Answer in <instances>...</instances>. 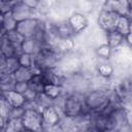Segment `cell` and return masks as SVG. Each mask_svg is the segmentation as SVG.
Wrapping results in <instances>:
<instances>
[{
	"instance_id": "14",
	"label": "cell",
	"mask_w": 132,
	"mask_h": 132,
	"mask_svg": "<svg viewBox=\"0 0 132 132\" xmlns=\"http://www.w3.org/2000/svg\"><path fill=\"white\" fill-rule=\"evenodd\" d=\"M18 26V21L13 18L11 12L6 14H1V34L15 30Z\"/></svg>"
},
{
	"instance_id": "21",
	"label": "cell",
	"mask_w": 132,
	"mask_h": 132,
	"mask_svg": "<svg viewBox=\"0 0 132 132\" xmlns=\"http://www.w3.org/2000/svg\"><path fill=\"white\" fill-rule=\"evenodd\" d=\"M25 111H26V108L24 106L11 107L9 120H22L24 114H25Z\"/></svg>"
},
{
	"instance_id": "20",
	"label": "cell",
	"mask_w": 132,
	"mask_h": 132,
	"mask_svg": "<svg viewBox=\"0 0 132 132\" xmlns=\"http://www.w3.org/2000/svg\"><path fill=\"white\" fill-rule=\"evenodd\" d=\"M3 34L8 38V40H9L11 43H13V44L16 45V46L22 47V42L24 41L25 38H24L16 30H12V31H9V32L3 33Z\"/></svg>"
},
{
	"instance_id": "22",
	"label": "cell",
	"mask_w": 132,
	"mask_h": 132,
	"mask_svg": "<svg viewBox=\"0 0 132 132\" xmlns=\"http://www.w3.org/2000/svg\"><path fill=\"white\" fill-rule=\"evenodd\" d=\"M28 88H29V82H27V81H14L12 90L24 95V93L28 90Z\"/></svg>"
},
{
	"instance_id": "26",
	"label": "cell",
	"mask_w": 132,
	"mask_h": 132,
	"mask_svg": "<svg viewBox=\"0 0 132 132\" xmlns=\"http://www.w3.org/2000/svg\"><path fill=\"white\" fill-rule=\"evenodd\" d=\"M0 1H4V2H11V3H14V2H16L18 0H0Z\"/></svg>"
},
{
	"instance_id": "3",
	"label": "cell",
	"mask_w": 132,
	"mask_h": 132,
	"mask_svg": "<svg viewBox=\"0 0 132 132\" xmlns=\"http://www.w3.org/2000/svg\"><path fill=\"white\" fill-rule=\"evenodd\" d=\"M42 119H43V129L44 130H54L60 123L64 114L57 109L54 105H50L43 107L41 110Z\"/></svg>"
},
{
	"instance_id": "23",
	"label": "cell",
	"mask_w": 132,
	"mask_h": 132,
	"mask_svg": "<svg viewBox=\"0 0 132 132\" xmlns=\"http://www.w3.org/2000/svg\"><path fill=\"white\" fill-rule=\"evenodd\" d=\"M15 3V2H14ZM14 3H11V2H4V1H0V5H1V14H6V13H9L11 12L12 8H13V5Z\"/></svg>"
},
{
	"instance_id": "16",
	"label": "cell",
	"mask_w": 132,
	"mask_h": 132,
	"mask_svg": "<svg viewBox=\"0 0 132 132\" xmlns=\"http://www.w3.org/2000/svg\"><path fill=\"white\" fill-rule=\"evenodd\" d=\"M114 29L119 31L121 34H123L124 36H126L128 33H130V18L120 16Z\"/></svg>"
},
{
	"instance_id": "28",
	"label": "cell",
	"mask_w": 132,
	"mask_h": 132,
	"mask_svg": "<svg viewBox=\"0 0 132 132\" xmlns=\"http://www.w3.org/2000/svg\"><path fill=\"white\" fill-rule=\"evenodd\" d=\"M131 14H132V11H131V13H130V15H131ZM130 15H129V16H130Z\"/></svg>"
},
{
	"instance_id": "10",
	"label": "cell",
	"mask_w": 132,
	"mask_h": 132,
	"mask_svg": "<svg viewBox=\"0 0 132 132\" xmlns=\"http://www.w3.org/2000/svg\"><path fill=\"white\" fill-rule=\"evenodd\" d=\"M42 46L44 45L35 37H26L22 42V52L31 55H36L42 48Z\"/></svg>"
},
{
	"instance_id": "25",
	"label": "cell",
	"mask_w": 132,
	"mask_h": 132,
	"mask_svg": "<svg viewBox=\"0 0 132 132\" xmlns=\"http://www.w3.org/2000/svg\"><path fill=\"white\" fill-rule=\"evenodd\" d=\"M125 42H126V44L132 50V32L128 33V34L125 36Z\"/></svg>"
},
{
	"instance_id": "19",
	"label": "cell",
	"mask_w": 132,
	"mask_h": 132,
	"mask_svg": "<svg viewBox=\"0 0 132 132\" xmlns=\"http://www.w3.org/2000/svg\"><path fill=\"white\" fill-rule=\"evenodd\" d=\"M11 105L8 103V101L4 98V96L1 95L0 99V118L4 121L8 122L10 118V111H11Z\"/></svg>"
},
{
	"instance_id": "17",
	"label": "cell",
	"mask_w": 132,
	"mask_h": 132,
	"mask_svg": "<svg viewBox=\"0 0 132 132\" xmlns=\"http://www.w3.org/2000/svg\"><path fill=\"white\" fill-rule=\"evenodd\" d=\"M19 59V63L21 66L23 67H27V68H33L35 67V58L34 55L28 54V53H21L18 56Z\"/></svg>"
},
{
	"instance_id": "27",
	"label": "cell",
	"mask_w": 132,
	"mask_h": 132,
	"mask_svg": "<svg viewBox=\"0 0 132 132\" xmlns=\"http://www.w3.org/2000/svg\"><path fill=\"white\" fill-rule=\"evenodd\" d=\"M129 1V4H130V6H131V8H132V0H128Z\"/></svg>"
},
{
	"instance_id": "1",
	"label": "cell",
	"mask_w": 132,
	"mask_h": 132,
	"mask_svg": "<svg viewBox=\"0 0 132 132\" xmlns=\"http://www.w3.org/2000/svg\"><path fill=\"white\" fill-rule=\"evenodd\" d=\"M111 87H92L84 94L86 106L92 111H102L110 101Z\"/></svg>"
},
{
	"instance_id": "6",
	"label": "cell",
	"mask_w": 132,
	"mask_h": 132,
	"mask_svg": "<svg viewBox=\"0 0 132 132\" xmlns=\"http://www.w3.org/2000/svg\"><path fill=\"white\" fill-rule=\"evenodd\" d=\"M67 20L76 35L84 33L89 28V18L86 13L74 11L68 16Z\"/></svg>"
},
{
	"instance_id": "2",
	"label": "cell",
	"mask_w": 132,
	"mask_h": 132,
	"mask_svg": "<svg viewBox=\"0 0 132 132\" xmlns=\"http://www.w3.org/2000/svg\"><path fill=\"white\" fill-rule=\"evenodd\" d=\"M25 130L41 131L43 129V119L41 110L38 108H26L25 114L22 119Z\"/></svg>"
},
{
	"instance_id": "7",
	"label": "cell",
	"mask_w": 132,
	"mask_h": 132,
	"mask_svg": "<svg viewBox=\"0 0 132 132\" xmlns=\"http://www.w3.org/2000/svg\"><path fill=\"white\" fill-rule=\"evenodd\" d=\"M11 14L13 15V18L20 22V21H23V20H26V19H29V18H34V16H37V13L35 10L29 8L27 5H25L21 0H18L14 5H13V8L11 10Z\"/></svg>"
},
{
	"instance_id": "8",
	"label": "cell",
	"mask_w": 132,
	"mask_h": 132,
	"mask_svg": "<svg viewBox=\"0 0 132 132\" xmlns=\"http://www.w3.org/2000/svg\"><path fill=\"white\" fill-rule=\"evenodd\" d=\"M22 53V47L14 45L11 43L8 38L1 34V56L5 58H11V57H18Z\"/></svg>"
},
{
	"instance_id": "13",
	"label": "cell",
	"mask_w": 132,
	"mask_h": 132,
	"mask_svg": "<svg viewBox=\"0 0 132 132\" xmlns=\"http://www.w3.org/2000/svg\"><path fill=\"white\" fill-rule=\"evenodd\" d=\"M20 66L21 65L19 63L18 57L5 58V57L1 56V73L13 74Z\"/></svg>"
},
{
	"instance_id": "11",
	"label": "cell",
	"mask_w": 132,
	"mask_h": 132,
	"mask_svg": "<svg viewBox=\"0 0 132 132\" xmlns=\"http://www.w3.org/2000/svg\"><path fill=\"white\" fill-rule=\"evenodd\" d=\"M106 33V42L109 44V46L114 51L121 47L125 43V36L121 34L116 29L105 32Z\"/></svg>"
},
{
	"instance_id": "5",
	"label": "cell",
	"mask_w": 132,
	"mask_h": 132,
	"mask_svg": "<svg viewBox=\"0 0 132 132\" xmlns=\"http://www.w3.org/2000/svg\"><path fill=\"white\" fill-rule=\"evenodd\" d=\"M41 25V18L39 16H34V18H29L23 21L18 22L16 26V31L24 37H32L35 35L37 30L39 29Z\"/></svg>"
},
{
	"instance_id": "24",
	"label": "cell",
	"mask_w": 132,
	"mask_h": 132,
	"mask_svg": "<svg viewBox=\"0 0 132 132\" xmlns=\"http://www.w3.org/2000/svg\"><path fill=\"white\" fill-rule=\"evenodd\" d=\"M21 1L25 5H27L29 8H31V9H33L35 11H36V9L38 8V6H39V4L41 2V0H21Z\"/></svg>"
},
{
	"instance_id": "12",
	"label": "cell",
	"mask_w": 132,
	"mask_h": 132,
	"mask_svg": "<svg viewBox=\"0 0 132 132\" xmlns=\"http://www.w3.org/2000/svg\"><path fill=\"white\" fill-rule=\"evenodd\" d=\"M1 95L8 101V103L12 107L16 106H24L26 103V98L23 94L15 92L14 90H9L6 92H1Z\"/></svg>"
},
{
	"instance_id": "4",
	"label": "cell",
	"mask_w": 132,
	"mask_h": 132,
	"mask_svg": "<svg viewBox=\"0 0 132 132\" xmlns=\"http://www.w3.org/2000/svg\"><path fill=\"white\" fill-rule=\"evenodd\" d=\"M119 15L117 12L111 11V10H105L101 9L99 10L97 14V25L99 28H101L103 31L107 32L110 30H113L116 28V25L119 21Z\"/></svg>"
},
{
	"instance_id": "9",
	"label": "cell",
	"mask_w": 132,
	"mask_h": 132,
	"mask_svg": "<svg viewBox=\"0 0 132 132\" xmlns=\"http://www.w3.org/2000/svg\"><path fill=\"white\" fill-rule=\"evenodd\" d=\"M39 71L40 70L37 69L36 67L27 68V67L20 66L16 69V71L12 74V77H13V80L14 81H27V82H29L30 79L33 77V75L36 72H39Z\"/></svg>"
},
{
	"instance_id": "15",
	"label": "cell",
	"mask_w": 132,
	"mask_h": 132,
	"mask_svg": "<svg viewBox=\"0 0 132 132\" xmlns=\"http://www.w3.org/2000/svg\"><path fill=\"white\" fill-rule=\"evenodd\" d=\"M95 55L97 59L100 60H106V61H110L113 55V50L109 46V44L107 42L99 44L98 46H96L94 48Z\"/></svg>"
},
{
	"instance_id": "18",
	"label": "cell",
	"mask_w": 132,
	"mask_h": 132,
	"mask_svg": "<svg viewBox=\"0 0 132 132\" xmlns=\"http://www.w3.org/2000/svg\"><path fill=\"white\" fill-rule=\"evenodd\" d=\"M43 93H45L47 96H50L51 98L55 99L58 96H60L61 94L64 93L62 86L60 85H54V84H48L45 85L43 88Z\"/></svg>"
}]
</instances>
